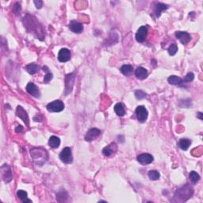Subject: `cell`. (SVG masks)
<instances>
[{
	"instance_id": "obj_1",
	"label": "cell",
	"mask_w": 203,
	"mask_h": 203,
	"mask_svg": "<svg viewBox=\"0 0 203 203\" xmlns=\"http://www.w3.org/2000/svg\"><path fill=\"white\" fill-rule=\"evenodd\" d=\"M31 157L34 163L39 166H42L48 159L47 152L41 148H34L30 151Z\"/></svg>"
},
{
	"instance_id": "obj_2",
	"label": "cell",
	"mask_w": 203,
	"mask_h": 203,
	"mask_svg": "<svg viewBox=\"0 0 203 203\" xmlns=\"http://www.w3.org/2000/svg\"><path fill=\"white\" fill-rule=\"evenodd\" d=\"M194 194V189L189 185L182 186L175 194V198L177 201H186V200L191 198Z\"/></svg>"
},
{
	"instance_id": "obj_3",
	"label": "cell",
	"mask_w": 203,
	"mask_h": 203,
	"mask_svg": "<svg viewBox=\"0 0 203 203\" xmlns=\"http://www.w3.org/2000/svg\"><path fill=\"white\" fill-rule=\"evenodd\" d=\"M46 108L49 112H61L64 109V104L62 101L55 100L49 103Z\"/></svg>"
},
{
	"instance_id": "obj_4",
	"label": "cell",
	"mask_w": 203,
	"mask_h": 203,
	"mask_svg": "<svg viewBox=\"0 0 203 203\" xmlns=\"http://www.w3.org/2000/svg\"><path fill=\"white\" fill-rule=\"evenodd\" d=\"M60 159L64 163H67V164L72 163V161H73V157H72L71 148H68V147L64 148L61 151V152L60 153Z\"/></svg>"
},
{
	"instance_id": "obj_5",
	"label": "cell",
	"mask_w": 203,
	"mask_h": 203,
	"mask_svg": "<svg viewBox=\"0 0 203 203\" xmlns=\"http://www.w3.org/2000/svg\"><path fill=\"white\" fill-rule=\"evenodd\" d=\"M136 114L140 122H144L148 118V113L144 106H139L136 109Z\"/></svg>"
},
{
	"instance_id": "obj_6",
	"label": "cell",
	"mask_w": 203,
	"mask_h": 203,
	"mask_svg": "<svg viewBox=\"0 0 203 203\" xmlns=\"http://www.w3.org/2000/svg\"><path fill=\"white\" fill-rule=\"evenodd\" d=\"M3 179L6 183H10L12 180V171L10 167L7 164H3L1 167Z\"/></svg>"
},
{
	"instance_id": "obj_7",
	"label": "cell",
	"mask_w": 203,
	"mask_h": 203,
	"mask_svg": "<svg viewBox=\"0 0 203 203\" xmlns=\"http://www.w3.org/2000/svg\"><path fill=\"white\" fill-rule=\"evenodd\" d=\"M101 134V130L96 128H92V129H89L85 136V140L87 141H92L95 140L96 138L99 137Z\"/></svg>"
},
{
	"instance_id": "obj_8",
	"label": "cell",
	"mask_w": 203,
	"mask_h": 203,
	"mask_svg": "<svg viewBox=\"0 0 203 203\" xmlns=\"http://www.w3.org/2000/svg\"><path fill=\"white\" fill-rule=\"evenodd\" d=\"M147 35H148V28L146 26L140 27L136 34V40L140 43H142L145 40Z\"/></svg>"
},
{
	"instance_id": "obj_9",
	"label": "cell",
	"mask_w": 203,
	"mask_h": 203,
	"mask_svg": "<svg viewBox=\"0 0 203 203\" xmlns=\"http://www.w3.org/2000/svg\"><path fill=\"white\" fill-rule=\"evenodd\" d=\"M153 156L151 154L148 153H144V154H141L137 156V160L142 165H148L152 163Z\"/></svg>"
},
{
	"instance_id": "obj_10",
	"label": "cell",
	"mask_w": 203,
	"mask_h": 203,
	"mask_svg": "<svg viewBox=\"0 0 203 203\" xmlns=\"http://www.w3.org/2000/svg\"><path fill=\"white\" fill-rule=\"evenodd\" d=\"M175 37L179 40V41L183 45L187 44L188 42L190 41V40H191L190 34H188L187 32H183V31H177L175 33Z\"/></svg>"
},
{
	"instance_id": "obj_11",
	"label": "cell",
	"mask_w": 203,
	"mask_h": 203,
	"mask_svg": "<svg viewBox=\"0 0 203 203\" xmlns=\"http://www.w3.org/2000/svg\"><path fill=\"white\" fill-rule=\"evenodd\" d=\"M71 59V52L67 49H62L58 53V60L60 62H67Z\"/></svg>"
},
{
	"instance_id": "obj_12",
	"label": "cell",
	"mask_w": 203,
	"mask_h": 203,
	"mask_svg": "<svg viewBox=\"0 0 203 203\" xmlns=\"http://www.w3.org/2000/svg\"><path fill=\"white\" fill-rule=\"evenodd\" d=\"M26 91L29 94L35 98L40 97V91L38 88L34 83H29L26 86Z\"/></svg>"
},
{
	"instance_id": "obj_13",
	"label": "cell",
	"mask_w": 203,
	"mask_h": 203,
	"mask_svg": "<svg viewBox=\"0 0 203 203\" xmlns=\"http://www.w3.org/2000/svg\"><path fill=\"white\" fill-rule=\"evenodd\" d=\"M69 29L75 34H80L83 30V26L82 24L79 23L76 21H71L69 23Z\"/></svg>"
},
{
	"instance_id": "obj_14",
	"label": "cell",
	"mask_w": 203,
	"mask_h": 203,
	"mask_svg": "<svg viewBox=\"0 0 203 203\" xmlns=\"http://www.w3.org/2000/svg\"><path fill=\"white\" fill-rule=\"evenodd\" d=\"M117 150H118V145H117L116 143L113 142L110 144H109L108 146H106V148H103V153L104 156H110L111 155L117 152Z\"/></svg>"
},
{
	"instance_id": "obj_15",
	"label": "cell",
	"mask_w": 203,
	"mask_h": 203,
	"mask_svg": "<svg viewBox=\"0 0 203 203\" xmlns=\"http://www.w3.org/2000/svg\"><path fill=\"white\" fill-rule=\"evenodd\" d=\"M16 113H17V116L18 117H19V118H21V119H22V121L25 122V124L27 126H29V117L28 115H27L26 112H25V110L23 109V108L22 107V106H18L17 107V111H16Z\"/></svg>"
},
{
	"instance_id": "obj_16",
	"label": "cell",
	"mask_w": 203,
	"mask_h": 203,
	"mask_svg": "<svg viewBox=\"0 0 203 203\" xmlns=\"http://www.w3.org/2000/svg\"><path fill=\"white\" fill-rule=\"evenodd\" d=\"M135 76L139 79H144L148 77V71L142 67H139L135 71Z\"/></svg>"
},
{
	"instance_id": "obj_17",
	"label": "cell",
	"mask_w": 203,
	"mask_h": 203,
	"mask_svg": "<svg viewBox=\"0 0 203 203\" xmlns=\"http://www.w3.org/2000/svg\"><path fill=\"white\" fill-rule=\"evenodd\" d=\"M40 66L37 65V64H34V63L25 66V70L27 71V72H28L29 74H30V75L36 74L37 72H38L39 71H40Z\"/></svg>"
},
{
	"instance_id": "obj_18",
	"label": "cell",
	"mask_w": 203,
	"mask_h": 203,
	"mask_svg": "<svg viewBox=\"0 0 203 203\" xmlns=\"http://www.w3.org/2000/svg\"><path fill=\"white\" fill-rule=\"evenodd\" d=\"M74 80H75L74 73H71V74L67 75V76H66V79H65L66 94H67V91H68V88H69V84H70V87L72 89V88H73V85H74Z\"/></svg>"
},
{
	"instance_id": "obj_19",
	"label": "cell",
	"mask_w": 203,
	"mask_h": 203,
	"mask_svg": "<svg viewBox=\"0 0 203 203\" xmlns=\"http://www.w3.org/2000/svg\"><path fill=\"white\" fill-rule=\"evenodd\" d=\"M168 9V6L166 5V4L161 3H156V7H155V14L157 18H159L161 14L162 11Z\"/></svg>"
},
{
	"instance_id": "obj_20",
	"label": "cell",
	"mask_w": 203,
	"mask_h": 203,
	"mask_svg": "<svg viewBox=\"0 0 203 203\" xmlns=\"http://www.w3.org/2000/svg\"><path fill=\"white\" fill-rule=\"evenodd\" d=\"M191 144V141L189 139H186V138H182L180 139L179 142V146L181 148L182 150H187L190 147V145Z\"/></svg>"
},
{
	"instance_id": "obj_21",
	"label": "cell",
	"mask_w": 203,
	"mask_h": 203,
	"mask_svg": "<svg viewBox=\"0 0 203 203\" xmlns=\"http://www.w3.org/2000/svg\"><path fill=\"white\" fill-rule=\"evenodd\" d=\"M49 144L51 148H57L60 146V144H61V140H60L59 137H57V136H52L49 138Z\"/></svg>"
},
{
	"instance_id": "obj_22",
	"label": "cell",
	"mask_w": 203,
	"mask_h": 203,
	"mask_svg": "<svg viewBox=\"0 0 203 203\" xmlns=\"http://www.w3.org/2000/svg\"><path fill=\"white\" fill-rule=\"evenodd\" d=\"M120 71L124 76H128L132 74V72H133V66L129 65V64H125V65L121 66Z\"/></svg>"
},
{
	"instance_id": "obj_23",
	"label": "cell",
	"mask_w": 203,
	"mask_h": 203,
	"mask_svg": "<svg viewBox=\"0 0 203 203\" xmlns=\"http://www.w3.org/2000/svg\"><path fill=\"white\" fill-rule=\"evenodd\" d=\"M114 111H115L116 114L119 117H122L126 114V110H125L124 106L121 103H117L114 106Z\"/></svg>"
},
{
	"instance_id": "obj_24",
	"label": "cell",
	"mask_w": 203,
	"mask_h": 203,
	"mask_svg": "<svg viewBox=\"0 0 203 203\" xmlns=\"http://www.w3.org/2000/svg\"><path fill=\"white\" fill-rule=\"evenodd\" d=\"M168 83L171 85H181L183 83V79L176 76H171L168 78Z\"/></svg>"
},
{
	"instance_id": "obj_25",
	"label": "cell",
	"mask_w": 203,
	"mask_h": 203,
	"mask_svg": "<svg viewBox=\"0 0 203 203\" xmlns=\"http://www.w3.org/2000/svg\"><path fill=\"white\" fill-rule=\"evenodd\" d=\"M17 195L19 198V199H20L23 203L32 202V201H31L30 199H28V198H27V193L25 191V190H19V191H18Z\"/></svg>"
},
{
	"instance_id": "obj_26",
	"label": "cell",
	"mask_w": 203,
	"mask_h": 203,
	"mask_svg": "<svg viewBox=\"0 0 203 203\" xmlns=\"http://www.w3.org/2000/svg\"><path fill=\"white\" fill-rule=\"evenodd\" d=\"M189 179H190V182H191L193 184H195V183H198L200 180V175H198L196 171H190V175H189Z\"/></svg>"
},
{
	"instance_id": "obj_27",
	"label": "cell",
	"mask_w": 203,
	"mask_h": 203,
	"mask_svg": "<svg viewBox=\"0 0 203 203\" xmlns=\"http://www.w3.org/2000/svg\"><path fill=\"white\" fill-rule=\"evenodd\" d=\"M148 175L151 180H158L159 179V177H160L159 173L157 171H156V170H152V171H150L149 172H148Z\"/></svg>"
},
{
	"instance_id": "obj_28",
	"label": "cell",
	"mask_w": 203,
	"mask_h": 203,
	"mask_svg": "<svg viewBox=\"0 0 203 203\" xmlns=\"http://www.w3.org/2000/svg\"><path fill=\"white\" fill-rule=\"evenodd\" d=\"M168 53L171 56H175L176 54L177 51H178V47H177L176 44H172L169 46L168 49Z\"/></svg>"
},
{
	"instance_id": "obj_29",
	"label": "cell",
	"mask_w": 203,
	"mask_h": 203,
	"mask_svg": "<svg viewBox=\"0 0 203 203\" xmlns=\"http://www.w3.org/2000/svg\"><path fill=\"white\" fill-rule=\"evenodd\" d=\"M194 79H195V75H194V73H192V72H189V73H187V75L185 76L184 79H183V83H184L191 82V81L194 80Z\"/></svg>"
},
{
	"instance_id": "obj_30",
	"label": "cell",
	"mask_w": 203,
	"mask_h": 203,
	"mask_svg": "<svg viewBox=\"0 0 203 203\" xmlns=\"http://www.w3.org/2000/svg\"><path fill=\"white\" fill-rule=\"evenodd\" d=\"M147 96L146 93H144L143 91H136L135 92V97L137 99L141 100V99H145Z\"/></svg>"
},
{
	"instance_id": "obj_31",
	"label": "cell",
	"mask_w": 203,
	"mask_h": 203,
	"mask_svg": "<svg viewBox=\"0 0 203 203\" xmlns=\"http://www.w3.org/2000/svg\"><path fill=\"white\" fill-rule=\"evenodd\" d=\"M13 13H15L16 15H19V13H20L21 5L19 3H16L14 4V6H13Z\"/></svg>"
},
{
	"instance_id": "obj_32",
	"label": "cell",
	"mask_w": 203,
	"mask_h": 203,
	"mask_svg": "<svg viewBox=\"0 0 203 203\" xmlns=\"http://www.w3.org/2000/svg\"><path fill=\"white\" fill-rule=\"evenodd\" d=\"M52 79V73H50V72H48L47 74L45 76V78H44V83H49V82L51 81V79Z\"/></svg>"
},
{
	"instance_id": "obj_33",
	"label": "cell",
	"mask_w": 203,
	"mask_h": 203,
	"mask_svg": "<svg viewBox=\"0 0 203 203\" xmlns=\"http://www.w3.org/2000/svg\"><path fill=\"white\" fill-rule=\"evenodd\" d=\"M34 4L36 5V7H37V9H40L42 7V6H43V2L42 1H40V0H38V1H34Z\"/></svg>"
},
{
	"instance_id": "obj_34",
	"label": "cell",
	"mask_w": 203,
	"mask_h": 203,
	"mask_svg": "<svg viewBox=\"0 0 203 203\" xmlns=\"http://www.w3.org/2000/svg\"><path fill=\"white\" fill-rule=\"evenodd\" d=\"M16 133H22V132H23V128H22V126H17V128H16L15 129Z\"/></svg>"
},
{
	"instance_id": "obj_35",
	"label": "cell",
	"mask_w": 203,
	"mask_h": 203,
	"mask_svg": "<svg viewBox=\"0 0 203 203\" xmlns=\"http://www.w3.org/2000/svg\"><path fill=\"white\" fill-rule=\"evenodd\" d=\"M198 118H200V119H202V118H201V115H202V113H198Z\"/></svg>"
}]
</instances>
